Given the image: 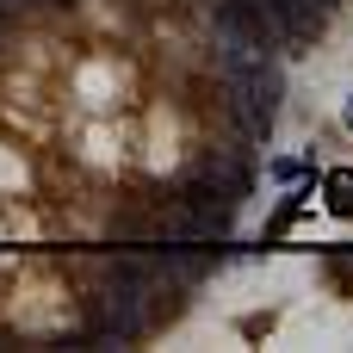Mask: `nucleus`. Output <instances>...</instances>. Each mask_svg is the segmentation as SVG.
Returning <instances> with one entry per match:
<instances>
[{"label": "nucleus", "mask_w": 353, "mask_h": 353, "mask_svg": "<svg viewBox=\"0 0 353 353\" xmlns=\"http://www.w3.org/2000/svg\"><path fill=\"white\" fill-rule=\"evenodd\" d=\"M329 211L353 217V174H329Z\"/></svg>", "instance_id": "1"}]
</instances>
